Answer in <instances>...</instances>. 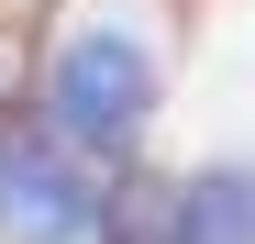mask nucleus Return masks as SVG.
Instances as JSON below:
<instances>
[{
	"mask_svg": "<svg viewBox=\"0 0 255 244\" xmlns=\"http://www.w3.org/2000/svg\"><path fill=\"white\" fill-rule=\"evenodd\" d=\"M166 111V45L155 22H133L122 0H67L45 56H33V122L67 133L100 167H133V144Z\"/></svg>",
	"mask_w": 255,
	"mask_h": 244,
	"instance_id": "1",
	"label": "nucleus"
},
{
	"mask_svg": "<svg viewBox=\"0 0 255 244\" xmlns=\"http://www.w3.org/2000/svg\"><path fill=\"white\" fill-rule=\"evenodd\" d=\"M122 178L133 167H100V155H78L67 133H45L22 111L0 133V244H111Z\"/></svg>",
	"mask_w": 255,
	"mask_h": 244,
	"instance_id": "2",
	"label": "nucleus"
},
{
	"mask_svg": "<svg viewBox=\"0 0 255 244\" xmlns=\"http://www.w3.org/2000/svg\"><path fill=\"white\" fill-rule=\"evenodd\" d=\"M155 244H255V155H211V167L166 178Z\"/></svg>",
	"mask_w": 255,
	"mask_h": 244,
	"instance_id": "3",
	"label": "nucleus"
},
{
	"mask_svg": "<svg viewBox=\"0 0 255 244\" xmlns=\"http://www.w3.org/2000/svg\"><path fill=\"white\" fill-rule=\"evenodd\" d=\"M0 133H11V122H0Z\"/></svg>",
	"mask_w": 255,
	"mask_h": 244,
	"instance_id": "4",
	"label": "nucleus"
}]
</instances>
